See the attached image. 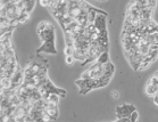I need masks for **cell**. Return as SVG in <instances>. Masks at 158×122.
Masks as SVG:
<instances>
[{"instance_id":"cell-1","label":"cell","mask_w":158,"mask_h":122,"mask_svg":"<svg viewBox=\"0 0 158 122\" xmlns=\"http://www.w3.org/2000/svg\"><path fill=\"white\" fill-rule=\"evenodd\" d=\"M133 111H135V106H134V105L127 104V103H124V104L119 105V106L116 107V115H117V119L124 118V116H130Z\"/></svg>"},{"instance_id":"cell-2","label":"cell","mask_w":158,"mask_h":122,"mask_svg":"<svg viewBox=\"0 0 158 122\" xmlns=\"http://www.w3.org/2000/svg\"><path fill=\"white\" fill-rule=\"evenodd\" d=\"M36 53L38 54L44 53V54L56 55L57 50H56V47H55V41H44V42H42L41 47L36 50Z\"/></svg>"},{"instance_id":"cell-3","label":"cell","mask_w":158,"mask_h":122,"mask_svg":"<svg viewBox=\"0 0 158 122\" xmlns=\"http://www.w3.org/2000/svg\"><path fill=\"white\" fill-rule=\"evenodd\" d=\"M40 39L42 42L44 41H55V28L54 25L49 28V29L44 30V31H41V32H38Z\"/></svg>"},{"instance_id":"cell-4","label":"cell","mask_w":158,"mask_h":122,"mask_svg":"<svg viewBox=\"0 0 158 122\" xmlns=\"http://www.w3.org/2000/svg\"><path fill=\"white\" fill-rule=\"evenodd\" d=\"M157 93H158V86H154V85L147 83V86H146V94H147L148 96L154 97Z\"/></svg>"},{"instance_id":"cell-5","label":"cell","mask_w":158,"mask_h":122,"mask_svg":"<svg viewBox=\"0 0 158 122\" xmlns=\"http://www.w3.org/2000/svg\"><path fill=\"white\" fill-rule=\"evenodd\" d=\"M98 63H100V64H106L107 62H109V57H108V50L104 51L102 54H100V56L96 59Z\"/></svg>"},{"instance_id":"cell-6","label":"cell","mask_w":158,"mask_h":122,"mask_svg":"<svg viewBox=\"0 0 158 122\" xmlns=\"http://www.w3.org/2000/svg\"><path fill=\"white\" fill-rule=\"evenodd\" d=\"M138 118H139V114H138L137 110L133 111L132 113H131V115H130V120H131V121H137Z\"/></svg>"},{"instance_id":"cell-7","label":"cell","mask_w":158,"mask_h":122,"mask_svg":"<svg viewBox=\"0 0 158 122\" xmlns=\"http://www.w3.org/2000/svg\"><path fill=\"white\" fill-rule=\"evenodd\" d=\"M74 61H75V58L73 57V55H69V56H66V63H67V64H72Z\"/></svg>"},{"instance_id":"cell-8","label":"cell","mask_w":158,"mask_h":122,"mask_svg":"<svg viewBox=\"0 0 158 122\" xmlns=\"http://www.w3.org/2000/svg\"><path fill=\"white\" fill-rule=\"evenodd\" d=\"M111 96H113V98H115V99H117L119 97V95H118V91H116V90H114L113 93H111Z\"/></svg>"},{"instance_id":"cell-9","label":"cell","mask_w":158,"mask_h":122,"mask_svg":"<svg viewBox=\"0 0 158 122\" xmlns=\"http://www.w3.org/2000/svg\"><path fill=\"white\" fill-rule=\"evenodd\" d=\"M154 102H155V104L158 106V95H155L154 96Z\"/></svg>"}]
</instances>
